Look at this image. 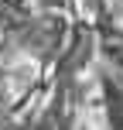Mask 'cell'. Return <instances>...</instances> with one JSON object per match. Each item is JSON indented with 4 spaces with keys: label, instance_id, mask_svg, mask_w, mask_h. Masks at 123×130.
Wrapping results in <instances>:
<instances>
[{
    "label": "cell",
    "instance_id": "obj_1",
    "mask_svg": "<svg viewBox=\"0 0 123 130\" xmlns=\"http://www.w3.org/2000/svg\"><path fill=\"white\" fill-rule=\"evenodd\" d=\"M103 103H106L110 127L123 130V75H113V72L103 75Z\"/></svg>",
    "mask_w": 123,
    "mask_h": 130
}]
</instances>
